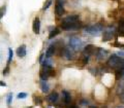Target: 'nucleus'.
Listing matches in <instances>:
<instances>
[{"label":"nucleus","mask_w":124,"mask_h":108,"mask_svg":"<svg viewBox=\"0 0 124 108\" xmlns=\"http://www.w3.org/2000/svg\"><path fill=\"white\" fill-rule=\"evenodd\" d=\"M103 27L100 24H96V25H92V26H88L85 28V32H87L88 34H90L92 36H98L100 33L102 32Z\"/></svg>","instance_id":"nucleus-1"},{"label":"nucleus","mask_w":124,"mask_h":108,"mask_svg":"<svg viewBox=\"0 0 124 108\" xmlns=\"http://www.w3.org/2000/svg\"><path fill=\"white\" fill-rule=\"evenodd\" d=\"M69 47H71L73 51H79L83 47V41L77 36H72L69 38Z\"/></svg>","instance_id":"nucleus-2"},{"label":"nucleus","mask_w":124,"mask_h":108,"mask_svg":"<svg viewBox=\"0 0 124 108\" xmlns=\"http://www.w3.org/2000/svg\"><path fill=\"white\" fill-rule=\"evenodd\" d=\"M120 60V58L117 56V54H113L108 60V66H110L111 68H117V65H118V62Z\"/></svg>","instance_id":"nucleus-3"},{"label":"nucleus","mask_w":124,"mask_h":108,"mask_svg":"<svg viewBox=\"0 0 124 108\" xmlns=\"http://www.w3.org/2000/svg\"><path fill=\"white\" fill-rule=\"evenodd\" d=\"M80 20V17L78 14H71V15H67L65 17L63 20H62V23L63 24H75V23H78Z\"/></svg>","instance_id":"nucleus-4"},{"label":"nucleus","mask_w":124,"mask_h":108,"mask_svg":"<svg viewBox=\"0 0 124 108\" xmlns=\"http://www.w3.org/2000/svg\"><path fill=\"white\" fill-rule=\"evenodd\" d=\"M62 55L66 60H72L75 58V51L71 47H67V48H63V53Z\"/></svg>","instance_id":"nucleus-5"},{"label":"nucleus","mask_w":124,"mask_h":108,"mask_svg":"<svg viewBox=\"0 0 124 108\" xmlns=\"http://www.w3.org/2000/svg\"><path fill=\"white\" fill-rule=\"evenodd\" d=\"M61 27L63 30H77L81 28V23L78 22V23H75V24H63V23H61Z\"/></svg>","instance_id":"nucleus-6"},{"label":"nucleus","mask_w":124,"mask_h":108,"mask_svg":"<svg viewBox=\"0 0 124 108\" xmlns=\"http://www.w3.org/2000/svg\"><path fill=\"white\" fill-rule=\"evenodd\" d=\"M32 30H33L34 34H39V31H40V20H39V18H38V17H36L33 20Z\"/></svg>","instance_id":"nucleus-7"},{"label":"nucleus","mask_w":124,"mask_h":108,"mask_svg":"<svg viewBox=\"0 0 124 108\" xmlns=\"http://www.w3.org/2000/svg\"><path fill=\"white\" fill-rule=\"evenodd\" d=\"M114 37V29L108 28L103 32V37H102V41H108Z\"/></svg>","instance_id":"nucleus-8"},{"label":"nucleus","mask_w":124,"mask_h":108,"mask_svg":"<svg viewBox=\"0 0 124 108\" xmlns=\"http://www.w3.org/2000/svg\"><path fill=\"white\" fill-rule=\"evenodd\" d=\"M55 13H56L57 15H59V17H61V15L65 13L64 6H63V4H62V3L56 1V4H55Z\"/></svg>","instance_id":"nucleus-9"},{"label":"nucleus","mask_w":124,"mask_h":108,"mask_svg":"<svg viewBox=\"0 0 124 108\" xmlns=\"http://www.w3.org/2000/svg\"><path fill=\"white\" fill-rule=\"evenodd\" d=\"M58 98H59V96H58V93L53 92L50 95H48V97H46V101H48L49 103L54 104V103H56L58 101Z\"/></svg>","instance_id":"nucleus-10"},{"label":"nucleus","mask_w":124,"mask_h":108,"mask_svg":"<svg viewBox=\"0 0 124 108\" xmlns=\"http://www.w3.org/2000/svg\"><path fill=\"white\" fill-rule=\"evenodd\" d=\"M107 56H108V51H107V49L101 48V47L97 48V51H96V57H97L98 60H102Z\"/></svg>","instance_id":"nucleus-11"},{"label":"nucleus","mask_w":124,"mask_h":108,"mask_svg":"<svg viewBox=\"0 0 124 108\" xmlns=\"http://www.w3.org/2000/svg\"><path fill=\"white\" fill-rule=\"evenodd\" d=\"M56 53V45L55 44H51L46 48V58H51L52 56H54V54Z\"/></svg>","instance_id":"nucleus-12"},{"label":"nucleus","mask_w":124,"mask_h":108,"mask_svg":"<svg viewBox=\"0 0 124 108\" xmlns=\"http://www.w3.org/2000/svg\"><path fill=\"white\" fill-rule=\"evenodd\" d=\"M62 97H63V101L65 104H69L71 102V96L70 93L67 91H62Z\"/></svg>","instance_id":"nucleus-13"},{"label":"nucleus","mask_w":124,"mask_h":108,"mask_svg":"<svg viewBox=\"0 0 124 108\" xmlns=\"http://www.w3.org/2000/svg\"><path fill=\"white\" fill-rule=\"evenodd\" d=\"M17 55L18 57L23 58L26 56V45L25 44H22L21 46H19L18 49H17Z\"/></svg>","instance_id":"nucleus-14"},{"label":"nucleus","mask_w":124,"mask_h":108,"mask_svg":"<svg viewBox=\"0 0 124 108\" xmlns=\"http://www.w3.org/2000/svg\"><path fill=\"white\" fill-rule=\"evenodd\" d=\"M94 45H92V44H89L87 46H85V48H84V52H83V55H87V56H90L91 54L94 53Z\"/></svg>","instance_id":"nucleus-15"},{"label":"nucleus","mask_w":124,"mask_h":108,"mask_svg":"<svg viewBox=\"0 0 124 108\" xmlns=\"http://www.w3.org/2000/svg\"><path fill=\"white\" fill-rule=\"evenodd\" d=\"M40 88H41V92L44 93H48L49 90H50V87L46 81H45V80H40Z\"/></svg>","instance_id":"nucleus-16"},{"label":"nucleus","mask_w":124,"mask_h":108,"mask_svg":"<svg viewBox=\"0 0 124 108\" xmlns=\"http://www.w3.org/2000/svg\"><path fill=\"white\" fill-rule=\"evenodd\" d=\"M41 65L42 67H53V61L51 58H46Z\"/></svg>","instance_id":"nucleus-17"},{"label":"nucleus","mask_w":124,"mask_h":108,"mask_svg":"<svg viewBox=\"0 0 124 108\" xmlns=\"http://www.w3.org/2000/svg\"><path fill=\"white\" fill-rule=\"evenodd\" d=\"M59 33H60V29L54 28V29L51 31V32H50V34H49V39H52V38H54L55 36H57Z\"/></svg>","instance_id":"nucleus-18"},{"label":"nucleus","mask_w":124,"mask_h":108,"mask_svg":"<svg viewBox=\"0 0 124 108\" xmlns=\"http://www.w3.org/2000/svg\"><path fill=\"white\" fill-rule=\"evenodd\" d=\"M39 77H40V80H45V81H46V79L50 77V75L44 70V69H41L40 72H39Z\"/></svg>","instance_id":"nucleus-19"},{"label":"nucleus","mask_w":124,"mask_h":108,"mask_svg":"<svg viewBox=\"0 0 124 108\" xmlns=\"http://www.w3.org/2000/svg\"><path fill=\"white\" fill-rule=\"evenodd\" d=\"M13 57H14V53H13V49L8 48V59H7V66L9 65V63L13 60Z\"/></svg>","instance_id":"nucleus-20"},{"label":"nucleus","mask_w":124,"mask_h":108,"mask_svg":"<svg viewBox=\"0 0 124 108\" xmlns=\"http://www.w3.org/2000/svg\"><path fill=\"white\" fill-rule=\"evenodd\" d=\"M123 92H124V82H120L118 88H117V93L121 95Z\"/></svg>","instance_id":"nucleus-21"},{"label":"nucleus","mask_w":124,"mask_h":108,"mask_svg":"<svg viewBox=\"0 0 124 108\" xmlns=\"http://www.w3.org/2000/svg\"><path fill=\"white\" fill-rule=\"evenodd\" d=\"M51 4H52V0H46V2L44 4V6H42V10H46Z\"/></svg>","instance_id":"nucleus-22"},{"label":"nucleus","mask_w":124,"mask_h":108,"mask_svg":"<svg viewBox=\"0 0 124 108\" xmlns=\"http://www.w3.org/2000/svg\"><path fill=\"white\" fill-rule=\"evenodd\" d=\"M11 101H13V93H9L8 95H7V97H6V103H7V105H10V103Z\"/></svg>","instance_id":"nucleus-23"},{"label":"nucleus","mask_w":124,"mask_h":108,"mask_svg":"<svg viewBox=\"0 0 124 108\" xmlns=\"http://www.w3.org/2000/svg\"><path fill=\"white\" fill-rule=\"evenodd\" d=\"M34 103L36 105H40L41 104V98L40 97H34Z\"/></svg>","instance_id":"nucleus-24"},{"label":"nucleus","mask_w":124,"mask_h":108,"mask_svg":"<svg viewBox=\"0 0 124 108\" xmlns=\"http://www.w3.org/2000/svg\"><path fill=\"white\" fill-rule=\"evenodd\" d=\"M18 99H25L27 97V94L26 93H20V94H18Z\"/></svg>","instance_id":"nucleus-25"},{"label":"nucleus","mask_w":124,"mask_h":108,"mask_svg":"<svg viewBox=\"0 0 124 108\" xmlns=\"http://www.w3.org/2000/svg\"><path fill=\"white\" fill-rule=\"evenodd\" d=\"M5 11H6V7H5V6H2V7H1V13H0V18H3V17H4Z\"/></svg>","instance_id":"nucleus-26"},{"label":"nucleus","mask_w":124,"mask_h":108,"mask_svg":"<svg viewBox=\"0 0 124 108\" xmlns=\"http://www.w3.org/2000/svg\"><path fill=\"white\" fill-rule=\"evenodd\" d=\"M45 57H46L45 54H41V55H40V57H39V63H40V64H42V62L45 61V59H46Z\"/></svg>","instance_id":"nucleus-27"},{"label":"nucleus","mask_w":124,"mask_h":108,"mask_svg":"<svg viewBox=\"0 0 124 108\" xmlns=\"http://www.w3.org/2000/svg\"><path fill=\"white\" fill-rule=\"evenodd\" d=\"M117 56L120 57V58H123V59H124V52H118L117 53Z\"/></svg>","instance_id":"nucleus-28"},{"label":"nucleus","mask_w":124,"mask_h":108,"mask_svg":"<svg viewBox=\"0 0 124 108\" xmlns=\"http://www.w3.org/2000/svg\"><path fill=\"white\" fill-rule=\"evenodd\" d=\"M8 70H9V67H8V66H7V67L5 68V70H4V71H3V75H6V74H7V73H8Z\"/></svg>","instance_id":"nucleus-29"},{"label":"nucleus","mask_w":124,"mask_h":108,"mask_svg":"<svg viewBox=\"0 0 124 108\" xmlns=\"http://www.w3.org/2000/svg\"><path fill=\"white\" fill-rule=\"evenodd\" d=\"M81 104H82V105H88V101L87 100H82V101H81Z\"/></svg>","instance_id":"nucleus-30"},{"label":"nucleus","mask_w":124,"mask_h":108,"mask_svg":"<svg viewBox=\"0 0 124 108\" xmlns=\"http://www.w3.org/2000/svg\"><path fill=\"white\" fill-rule=\"evenodd\" d=\"M120 98H121V100H122V102L124 103V92L122 93L121 95H120Z\"/></svg>","instance_id":"nucleus-31"},{"label":"nucleus","mask_w":124,"mask_h":108,"mask_svg":"<svg viewBox=\"0 0 124 108\" xmlns=\"http://www.w3.org/2000/svg\"><path fill=\"white\" fill-rule=\"evenodd\" d=\"M0 86H1V87H6V83L3 82V81H0Z\"/></svg>","instance_id":"nucleus-32"},{"label":"nucleus","mask_w":124,"mask_h":108,"mask_svg":"<svg viewBox=\"0 0 124 108\" xmlns=\"http://www.w3.org/2000/svg\"><path fill=\"white\" fill-rule=\"evenodd\" d=\"M89 108H97V107H95V106H90Z\"/></svg>","instance_id":"nucleus-33"},{"label":"nucleus","mask_w":124,"mask_h":108,"mask_svg":"<svg viewBox=\"0 0 124 108\" xmlns=\"http://www.w3.org/2000/svg\"><path fill=\"white\" fill-rule=\"evenodd\" d=\"M27 108H32V106H29V107H27Z\"/></svg>","instance_id":"nucleus-34"},{"label":"nucleus","mask_w":124,"mask_h":108,"mask_svg":"<svg viewBox=\"0 0 124 108\" xmlns=\"http://www.w3.org/2000/svg\"><path fill=\"white\" fill-rule=\"evenodd\" d=\"M123 78H124V70H123Z\"/></svg>","instance_id":"nucleus-35"}]
</instances>
